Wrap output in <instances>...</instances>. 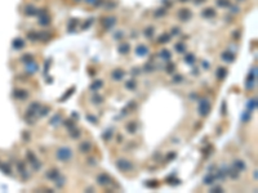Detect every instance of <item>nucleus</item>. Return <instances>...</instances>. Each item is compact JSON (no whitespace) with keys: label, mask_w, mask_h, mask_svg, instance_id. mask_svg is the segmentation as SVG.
Masks as SVG:
<instances>
[{"label":"nucleus","mask_w":258,"mask_h":193,"mask_svg":"<svg viewBox=\"0 0 258 193\" xmlns=\"http://www.w3.org/2000/svg\"><path fill=\"white\" fill-rule=\"evenodd\" d=\"M56 157L61 162H67V161H70L72 159V151L69 147H61L56 152Z\"/></svg>","instance_id":"obj_1"},{"label":"nucleus","mask_w":258,"mask_h":193,"mask_svg":"<svg viewBox=\"0 0 258 193\" xmlns=\"http://www.w3.org/2000/svg\"><path fill=\"white\" fill-rule=\"evenodd\" d=\"M116 166L119 167V170L124 171V173H126V171H129V170L133 169L132 162H130V161H128V160H124V159L118 160V162H116Z\"/></svg>","instance_id":"obj_2"},{"label":"nucleus","mask_w":258,"mask_h":193,"mask_svg":"<svg viewBox=\"0 0 258 193\" xmlns=\"http://www.w3.org/2000/svg\"><path fill=\"white\" fill-rule=\"evenodd\" d=\"M209 110H210V103L209 100L207 99H203L200 103V115L201 116H207L209 113Z\"/></svg>","instance_id":"obj_3"},{"label":"nucleus","mask_w":258,"mask_h":193,"mask_svg":"<svg viewBox=\"0 0 258 193\" xmlns=\"http://www.w3.org/2000/svg\"><path fill=\"white\" fill-rule=\"evenodd\" d=\"M111 179H110V176H108L107 174H100L97 176V183L100 184V185H102V187H105V185H107V184H110L111 183Z\"/></svg>","instance_id":"obj_4"},{"label":"nucleus","mask_w":258,"mask_h":193,"mask_svg":"<svg viewBox=\"0 0 258 193\" xmlns=\"http://www.w3.org/2000/svg\"><path fill=\"white\" fill-rule=\"evenodd\" d=\"M123 76H124V71H123V70H120V68L114 70V72L111 73L112 80H115V81H118V80H121Z\"/></svg>","instance_id":"obj_5"},{"label":"nucleus","mask_w":258,"mask_h":193,"mask_svg":"<svg viewBox=\"0 0 258 193\" xmlns=\"http://www.w3.org/2000/svg\"><path fill=\"white\" fill-rule=\"evenodd\" d=\"M13 94H14V97L17 98V99H20V100H23V99H26V98H27V93L25 92V90H22V89H16Z\"/></svg>","instance_id":"obj_6"},{"label":"nucleus","mask_w":258,"mask_h":193,"mask_svg":"<svg viewBox=\"0 0 258 193\" xmlns=\"http://www.w3.org/2000/svg\"><path fill=\"white\" fill-rule=\"evenodd\" d=\"M90 148H92V144L88 140H85V142H83L80 144V147H79V149H80V152L81 153H87V152H89L90 151Z\"/></svg>","instance_id":"obj_7"},{"label":"nucleus","mask_w":258,"mask_h":193,"mask_svg":"<svg viewBox=\"0 0 258 193\" xmlns=\"http://www.w3.org/2000/svg\"><path fill=\"white\" fill-rule=\"evenodd\" d=\"M26 71L27 72H30V73H34V72H36L38 71V65H35L34 62H29L27 63V66H26Z\"/></svg>","instance_id":"obj_8"},{"label":"nucleus","mask_w":258,"mask_h":193,"mask_svg":"<svg viewBox=\"0 0 258 193\" xmlns=\"http://www.w3.org/2000/svg\"><path fill=\"white\" fill-rule=\"evenodd\" d=\"M226 75H227V70H226L225 67H220V68H218V71H217V77H218V79L223 80Z\"/></svg>","instance_id":"obj_9"},{"label":"nucleus","mask_w":258,"mask_h":193,"mask_svg":"<svg viewBox=\"0 0 258 193\" xmlns=\"http://www.w3.org/2000/svg\"><path fill=\"white\" fill-rule=\"evenodd\" d=\"M257 108V100H256V98H252V99L249 100V103H248V111L250 112V111H254Z\"/></svg>","instance_id":"obj_10"},{"label":"nucleus","mask_w":258,"mask_h":193,"mask_svg":"<svg viewBox=\"0 0 258 193\" xmlns=\"http://www.w3.org/2000/svg\"><path fill=\"white\" fill-rule=\"evenodd\" d=\"M234 165H235V167H238L239 170H244V169H245V165H244V162H243V161H240V160H235Z\"/></svg>","instance_id":"obj_11"},{"label":"nucleus","mask_w":258,"mask_h":193,"mask_svg":"<svg viewBox=\"0 0 258 193\" xmlns=\"http://www.w3.org/2000/svg\"><path fill=\"white\" fill-rule=\"evenodd\" d=\"M47 176L49 178V179H57L58 178V170H51V173H48V175Z\"/></svg>","instance_id":"obj_12"},{"label":"nucleus","mask_w":258,"mask_h":193,"mask_svg":"<svg viewBox=\"0 0 258 193\" xmlns=\"http://www.w3.org/2000/svg\"><path fill=\"white\" fill-rule=\"evenodd\" d=\"M222 57H223V59H225V61H227V62H232V61H234V55L227 53V52L222 54Z\"/></svg>","instance_id":"obj_13"},{"label":"nucleus","mask_w":258,"mask_h":193,"mask_svg":"<svg viewBox=\"0 0 258 193\" xmlns=\"http://www.w3.org/2000/svg\"><path fill=\"white\" fill-rule=\"evenodd\" d=\"M101 85H102V81H101V80H100V81L97 80V81H94V83L90 85V90H97Z\"/></svg>","instance_id":"obj_14"},{"label":"nucleus","mask_w":258,"mask_h":193,"mask_svg":"<svg viewBox=\"0 0 258 193\" xmlns=\"http://www.w3.org/2000/svg\"><path fill=\"white\" fill-rule=\"evenodd\" d=\"M160 55L163 57V59H169V58H171V53H169L168 50H165V49H164V50H161Z\"/></svg>","instance_id":"obj_15"},{"label":"nucleus","mask_w":258,"mask_h":193,"mask_svg":"<svg viewBox=\"0 0 258 193\" xmlns=\"http://www.w3.org/2000/svg\"><path fill=\"white\" fill-rule=\"evenodd\" d=\"M137 53H138L139 55H145L147 53V49H146V47H141V49L138 48L137 49Z\"/></svg>","instance_id":"obj_16"},{"label":"nucleus","mask_w":258,"mask_h":193,"mask_svg":"<svg viewBox=\"0 0 258 193\" xmlns=\"http://www.w3.org/2000/svg\"><path fill=\"white\" fill-rule=\"evenodd\" d=\"M136 128H137V125L134 124V122H132L130 125H128L126 126V129H128V131H130V133H134L136 131Z\"/></svg>","instance_id":"obj_17"},{"label":"nucleus","mask_w":258,"mask_h":193,"mask_svg":"<svg viewBox=\"0 0 258 193\" xmlns=\"http://www.w3.org/2000/svg\"><path fill=\"white\" fill-rule=\"evenodd\" d=\"M0 169H1L4 173H7V174H10V169H9V166L8 165H0Z\"/></svg>","instance_id":"obj_18"},{"label":"nucleus","mask_w":258,"mask_h":193,"mask_svg":"<svg viewBox=\"0 0 258 193\" xmlns=\"http://www.w3.org/2000/svg\"><path fill=\"white\" fill-rule=\"evenodd\" d=\"M126 88H130V90H133L136 88V81L134 80H130L129 83H126Z\"/></svg>","instance_id":"obj_19"},{"label":"nucleus","mask_w":258,"mask_h":193,"mask_svg":"<svg viewBox=\"0 0 258 193\" xmlns=\"http://www.w3.org/2000/svg\"><path fill=\"white\" fill-rule=\"evenodd\" d=\"M22 61H26L27 63H29V62H33V61H34V59H33V55H30V54L23 55V57H22Z\"/></svg>","instance_id":"obj_20"},{"label":"nucleus","mask_w":258,"mask_h":193,"mask_svg":"<svg viewBox=\"0 0 258 193\" xmlns=\"http://www.w3.org/2000/svg\"><path fill=\"white\" fill-rule=\"evenodd\" d=\"M128 50H129V49H128V45H125V44L121 45V47L119 48V52H120V53H126Z\"/></svg>","instance_id":"obj_21"},{"label":"nucleus","mask_w":258,"mask_h":193,"mask_svg":"<svg viewBox=\"0 0 258 193\" xmlns=\"http://www.w3.org/2000/svg\"><path fill=\"white\" fill-rule=\"evenodd\" d=\"M14 47H16L17 49H21V48L23 47V41H22V40H17V43L14 41Z\"/></svg>","instance_id":"obj_22"},{"label":"nucleus","mask_w":258,"mask_h":193,"mask_svg":"<svg viewBox=\"0 0 258 193\" xmlns=\"http://www.w3.org/2000/svg\"><path fill=\"white\" fill-rule=\"evenodd\" d=\"M111 134H112V131L110 130V131H107V133H106V134H105L103 136H105V138H107V136H108V139H110V138H111Z\"/></svg>","instance_id":"obj_23"}]
</instances>
